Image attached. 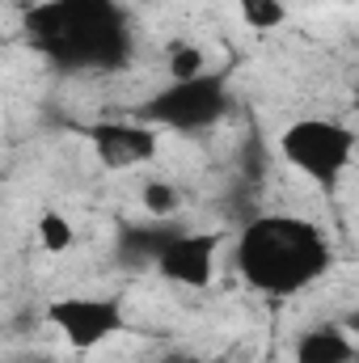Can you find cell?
<instances>
[{
  "label": "cell",
  "mask_w": 359,
  "mask_h": 363,
  "mask_svg": "<svg viewBox=\"0 0 359 363\" xmlns=\"http://www.w3.org/2000/svg\"><path fill=\"white\" fill-rule=\"evenodd\" d=\"M233 262L254 291L287 300L326 279V271L334 267V245L313 220L270 211V216H254L237 233Z\"/></svg>",
  "instance_id": "6da1fadb"
},
{
  "label": "cell",
  "mask_w": 359,
  "mask_h": 363,
  "mask_svg": "<svg viewBox=\"0 0 359 363\" xmlns=\"http://www.w3.org/2000/svg\"><path fill=\"white\" fill-rule=\"evenodd\" d=\"M26 38L64 72H110L131 51L118 0H43L26 13Z\"/></svg>",
  "instance_id": "7a4b0ae2"
},
{
  "label": "cell",
  "mask_w": 359,
  "mask_h": 363,
  "mask_svg": "<svg viewBox=\"0 0 359 363\" xmlns=\"http://www.w3.org/2000/svg\"><path fill=\"white\" fill-rule=\"evenodd\" d=\"M279 157L300 178H309V182H317V186L330 190V186L343 182V174L355 161V131L343 118L304 114V118H292L279 131Z\"/></svg>",
  "instance_id": "3957f363"
},
{
  "label": "cell",
  "mask_w": 359,
  "mask_h": 363,
  "mask_svg": "<svg viewBox=\"0 0 359 363\" xmlns=\"http://www.w3.org/2000/svg\"><path fill=\"white\" fill-rule=\"evenodd\" d=\"M228 106L233 97H228L224 77L203 72V77L170 81L165 89H157L140 106V118L153 123L157 131H207L228 114Z\"/></svg>",
  "instance_id": "277c9868"
},
{
  "label": "cell",
  "mask_w": 359,
  "mask_h": 363,
  "mask_svg": "<svg viewBox=\"0 0 359 363\" xmlns=\"http://www.w3.org/2000/svg\"><path fill=\"white\" fill-rule=\"evenodd\" d=\"M47 321L72 351H97L127 325L114 296H55L47 304Z\"/></svg>",
  "instance_id": "5b68a950"
},
{
  "label": "cell",
  "mask_w": 359,
  "mask_h": 363,
  "mask_svg": "<svg viewBox=\"0 0 359 363\" xmlns=\"http://www.w3.org/2000/svg\"><path fill=\"white\" fill-rule=\"evenodd\" d=\"M220 233H203V228H190V233H165V241L157 245L153 254V271L161 274L165 283H178L190 291H203L211 287L216 279V262H220Z\"/></svg>",
  "instance_id": "8992f818"
},
{
  "label": "cell",
  "mask_w": 359,
  "mask_h": 363,
  "mask_svg": "<svg viewBox=\"0 0 359 363\" xmlns=\"http://www.w3.org/2000/svg\"><path fill=\"white\" fill-rule=\"evenodd\" d=\"M85 140H89L93 157L114 174L148 165L161 148V131L153 123H144L140 114L136 118H97L85 127Z\"/></svg>",
  "instance_id": "52a82bcc"
},
{
  "label": "cell",
  "mask_w": 359,
  "mask_h": 363,
  "mask_svg": "<svg viewBox=\"0 0 359 363\" xmlns=\"http://www.w3.org/2000/svg\"><path fill=\"white\" fill-rule=\"evenodd\" d=\"M292 363H355V338L334 321L309 325L292 342Z\"/></svg>",
  "instance_id": "ba28073f"
},
{
  "label": "cell",
  "mask_w": 359,
  "mask_h": 363,
  "mask_svg": "<svg viewBox=\"0 0 359 363\" xmlns=\"http://www.w3.org/2000/svg\"><path fill=\"white\" fill-rule=\"evenodd\" d=\"M233 9L258 34H270V30H279L287 21V0H233Z\"/></svg>",
  "instance_id": "9c48e42d"
},
{
  "label": "cell",
  "mask_w": 359,
  "mask_h": 363,
  "mask_svg": "<svg viewBox=\"0 0 359 363\" xmlns=\"http://www.w3.org/2000/svg\"><path fill=\"white\" fill-rule=\"evenodd\" d=\"M34 233H38V245H43L47 254H68V250L77 245V228H72V220H68L64 211H43Z\"/></svg>",
  "instance_id": "30bf717a"
},
{
  "label": "cell",
  "mask_w": 359,
  "mask_h": 363,
  "mask_svg": "<svg viewBox=\"0 0 359 363\" xmlns=\"http://www.w3.org/2000/svg\"><path fill=\"white\" fill-rule=\"evenodd\" d=\"M165 72H170V81H190V77H203V72H211V68H207L203 47H194V43H174L170 55H165Z\"/></svg>",
  "instance_id": "8fae6325"
},
{
  "label": "cell",
  "mask_w": 359,
  "mask_h": 363,
  "mask_svg": "<svg viewBox=\"0 0 359 363\" xmlns=\"http://www.w3.org/2000/svg\"><path fill=\"white\" fill-rule=\"evenodd\" d=\"M140 203H144L148 216H174V211L182 207V194L170 186V182H148L144 194H140Z\"/></svg>",
  "instance_id": "7c38bea8"
},
{
  "label": "cell",
  "mask_w": 359,
  "mask_h": 363,
  "mask_svg": "<svg viewBox=\"0 0 359 363\" xmlns=\"http://www.w3.org/2000/svg\"><path fill=\"white\" fill-rule=\"evenodd\" d=\"M220 363H224V359H220Z\"/></svg>",
  "instance_id": "4fadbf2b"
}]
</instances>
